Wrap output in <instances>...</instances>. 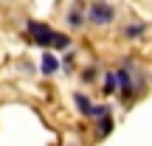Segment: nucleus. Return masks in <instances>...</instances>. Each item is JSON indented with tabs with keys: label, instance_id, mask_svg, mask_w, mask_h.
<instances>
[{
	"label": "nucleus",
	"instance_id": "nucleus-1",
	"mask_svg": "<svg viewBox=\"0 0 152 146\" xmlns=\"http://www.w3.org/2000/svg\"><path fill=\"white\" fill-rule=\"evenodd\" d=\"M87 20H90L93 25H110V23L115 20V9L110 3H104V0H93V3L87 6Z\"/></svg>",
	"mask_w": 152,
	"mask_h": 146
},
{
	"label": "nucleus",
	"instance_id": "nucleus-4",
	"mask_svg": "<svg viewBox=\"0 0 152 146\" xmlns=\"http://www.w3.org/2000/svg\"><path fill=\"white\" fill-rule=\"evenodd\" d=\"M73 101H76V110H79L85 118H93V101L85 96V93H76V96H73Z\"/></svg>",
	"mask_w": 152,
	"mask_h": 146
},
{
	"label": "nucleus",
	"instance_id": "nucleus-7",
	"mask_svg": "<svg viewBox=\"0 0 152 146\" xmlns=\"http://www.w3.org/2000/svg\"><path fill=\"white\" fill-rule=\"evenodd\" d=\"M96 126H99V135H110V129H113L110 113H107V115H102V118H96Z\"/></svg>",
	"mask_w": 152,
	"mask_h": 146
},
{
	"label": "nucleus",
	"instance_id": "nucleus-9",
	"mask_svg": "<svg viewBox=\"0 0 152 146\" xmlns=\"http://www.w3.org/2000/svg\"><path fill=\"white\" fill-rule=\"evenodd\" d=\"M51 48H56V51H65V48H71V39H68L65 34H56V31H54V42H51Z\"/></svg>",
	"mask_w": 152,
	"mask_h": 146
},
{
	"label": "nucleus",
	"instance_id": "nucleus-5",
	"mask_svg": "<svg viewBox=\"0 0 152 146\" xmlns=\"http://www.w3.org/2000/svg\"><path fill=\"white\" fill-rule=\"evenodd\" d=\"M59 65H62V62H59V59H56V56L48 51V54L42 56V62H39V70H42L45 76H51V73H56V70H59Z\"/></svg>",
	"mask_w": 152,
	"mask_h": 146
},
{
	"label": "nucleus",
	"instance_id": "nucleus-10",
	"mask_svg": "<svg viewBox=\"0 0 152 146\" xmlns=\"http://www.w3.org/2000/svg\"><path fill=\"white\" fill-rule=\"evenodd\" d=\"M104 93H107V96H113V93L115 90H118V81H115V73H107V76H104Z\"/></svg>",
	"mask_w": 152,
	"mask_h": 146
},
{
	"label": "nucleus",
	"instance_id": "nucleus-14",
	"mask_svg": "<svg viewBox=\"0 0 152 146\" xmlns=\"http://www.w3.org/2000/svg\"><path fill=\"white\" fill-rule=\"evenodd\" d=\"M68 146H73V143H68Z\"/></svg>",
	"mask_w": 152,
	"mask_h": 146
},
{
	"label": "nucleus",
	"instance_id": "nucleus-8",
	"mask_svg": "<svg viewBox=\"0 0 152 146\" xmlns=\"http://www.w3.org/2000/svg\"><path fill=\"white\" fill-rule=\"evenodd\" d=\"M141 34H144V23H132V25L124 28V37H127V39H138Z\"/></svg>",
	"mask_w": 152,
	"mask_h": 146
},
{
	"label": "nucleus",
	"instance_id": "nucleus-2",
	"mask_svg": "<svg viewBox=\"0 0 152 146\" xmlns=\"http://www.w3.org/2000/svg\"><path fill=\"white\" fill-rule=\"evenodd\" d=\"M130 68H132V62L127 59V68H118V70H115V81H118V93H121V98H124V104H130V98H132V76H130Z\"/></svg>",
	"mask_w": 152,
	"mask_h": 146
},
{
	"label": "nucleus",
	"instance_id": "nucleus-3",
	"mask_svg": "<svg viewBox=\"0 0 152 146\" xmlns=\"http://www.w3.org/2000/svg\"><path fill=\"white\" fill-rule=\"evenodd\" d=\"M28 34L34 37V42L39 48H51V42H54V31L48 25H42V23H28Z\"/></svg>",
	"mask_w": 152,
	"mask_h": 146
},
{
	"label": "nucleus",
	"instance_id": "nucleus-12",
	"mask_svg": "<svg viewBox=\"0 0 152 146\" xmlns=\"http://www.w3.org/2000/svg\"><path fill=\"white\" fill-rule=\"evenodd\" d=\"M110 110L104 107V104H99V107H93V118H102V115H107Z\"/></svg>",
	"mask_w": 152,
	"mask_h": 146
},
{
	"label": "nucleus",
	"instance_id": "nucleus-11",
	"mask_svg": "<svg viewBox=\"0 0 152 146\" xmlns=\"http://www.w3.org/2000/svg\"><path fill=\"white\" fill-rule=\"evenodd\" d=\"M82 79H85L87 84H93V79H96V68H87V70L82 73Z\"/></svg>",
	"mask_w": 152,
	"mask_h": 146
},
{
	"label": "nucleus",
	"instance_id": "nucleus-13",
	"mask_svg": "<svg viewBox=\"0 0 152 146\" xmlns=\"http://www.w3.org/2000/svg\"><path fill=\"white\" fill-rule=\"evenodd\" d=\"M62 68H68V70L73 68V56H71V54H68V56H62Z\"/></svg>",
	"mask_w": 152,
	"mask_h": 146
},
{
	"label": "nucleus",
	"instance_id": "nucleus-6",
	"mask_svg": "<svg viewBox=\"0 0 152 146\" xmlns=\"http://www.w3.org/2000/svg\"><path fill=\"white\" fill-rule=\"evenodd\" d=\"M68 25H71V28H82V25H85V17H82L79 9H71V11H68Z\"/></svg>",
	"mask_w": 152,
	"mask_h": 146
}]
</instances>
